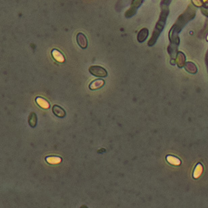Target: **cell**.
<instances>
[{
  "instance_id": "11",
  "label": "cell",
  "mask_w": 208,
  "mask_h": 208,
  "mask_svg": "<svg viewBox=\"0 0 208 208\" xmlns=\"http://www.w3.org/2000/svg\"><path fill=\"white\" fill-rule=\"evenodd\" d=\"M147 33H148L147 30H146V29L142 30V31L139 33V37H138V39H139V41L141 42L143 41L144 40L146 39V37H147Z\"/></svg>"
},
{
  "instance_id": "4",
  "label": "cell",
  "mask_w": 208,
  "mask_h": 208,
  "mask_svg": "<svg viewBox=\"0 0 208 208\" xmlns=\"http://www.w3.org/2000/svg\"><path fill=\"white\" fill-rule=\"evenodd\" d=\"M52 111L56 116L59 118H64L66 116V111L58 105H54L52 108Z\"/></svg>"
},
{
  "instance_id": "2",
  "label": "cell",
  "mask_w": 208,
  "mask_h": 208,
  "mask_svg": "<svg viewBox=\"0 0 208 208\" xmlns=\"http://www.w3.org/2000/svg\"><path fill=\"white\" fill-rule=\"evenodd\" d=\"M76 41L80 47L82 49H86L87 46V39L83 33H78V35H76Z\"/></svg>"
},
{
  "instance_id": "6",
  "label": "cell",
  "mask_w": 208,
  "mask_h": 208,
  "mask_svg": "<svg viewBox=\"0 0 208 208\" xmlns=\"http://www.w3.org/2000/svg\"><path fill=\"white\" fill-rule=\"evenodd\" d=\"M35 101H36V103H37L41 108H43V109H47L50 108V104H49V103L46 101V100H45L44 98H43L37 97L36 98Z\"/></svg>"
},
{
  "instance_id": "8",
  "label": "cell",
  "mask_w": 208,
  "mask_h": 208,
  "mask_svg": "<svg viewBox=\"0 0 208 208\" xmlns=\"http://www.w3.org/2000/svg\"><path fill=\"white\" fill-rule=\"evenodd\" d=\"M166 160L170 164L173 165H180V160L179 159L177 158V157L172 156H168L166 157Z\"/></svg>"
},
{
  "instance_id": "7",
  "label": "cell",
  "mask_w": 208,
  "mask_h": 208,
  "mask_svg": "<svg viewBox=\"0 0 208 208\" xmlns=\"http://www.w3.org/2000/svg\"><path fill=\"white\" fill-rule=\"evenodd\" d=\"M45 160L49 163V164H58V163H60L61 161V159L57 156H49V157L47 156L45 158Z\"/></svg>"
},
{
  "instance_id": "5",
  "label": "cell",
  "mask_w": 208,
  "mask_h": 208,
  "mask_svg": "<svg viewBox=\"0 0 208 208\" xmlns=\"http://www.w3.org/2000/svg\"><path fill=\"white\" fill-rule=\"evenodd\" d=\"M28 122L30 126L33 127V128L36 127V125H37V114H35V112H32L30 114V115L29 116Z\"/></svg>"
},
{
  "instance_id": "10",
  "label": "cell",
  "mask_w": 208,
  "mask_h": 208,
  "mask_svg": "<svg viewBox=\"0 0 208 208\" xmlns=\"http://www.w3.org/2000/svg\"><path fill=\"white\" fill-rule=\"evenodd\" d=\"M203 171V166H201L200 164H198L195 167V169L194 171V173H193V177L195 179H197L199 177H200Z\"/></svg>"
},
{
  "instance_id": "3",
  "label": "cell",
  "mask_w": 208,
  "mask_h": 208,
  "mask_svg": "<svg viewBox=\"0 0 208 208\" xmlns=\"http://www.w3.org/2000/svg\"><path fill=\"white\" fill-rule=\"evenodd\" d=\"M104 84H105L104 80L101 79L95 80L89 84V89L91 90H98V89H100L101 88H102V87L104 86Z\"/></svg>"
},
{
  "instance_id": "1",
  "label": "cell",
  "mask_w": 208,
  "mask_h": 208,
  "mask_svg": "<svg viewBox=\"0 0 208 208\" xmlns=\"http://www.w3.org/2000/svg\"><path fill=\"white\" fill-rule=\"evenodd\" d=\"M89 71L93 76L96 77L105 78L107 76V72L103 67L99 65H93L89 67Z\"/></svg>"
},
{
  "instance_id": "9",
  "label": "cell",
  "mask_w": 208,
  "mask_h": 208,
  "mask_svg": "<svg viewBox=\"0 0 208 208\" xmlns=\"http://www.w3.org/2000/svg\"><path fill=\"white\" fill-rule=\"evenodd\" d=\"M52 55L56 59V60L59 61V62H64V57L58 51H52Z\"/></svg>"
}]
</instances>
